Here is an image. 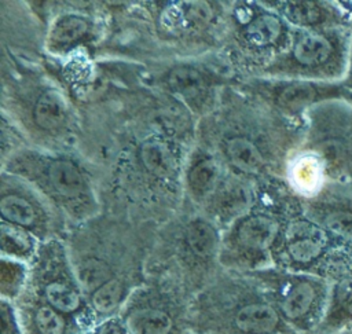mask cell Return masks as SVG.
Segmentation results:
<instances>
[{
  "mask_svg": "<svg viewBox=\"0 0 352 334\" xmlns=\"http://www.w3.org/2000/svg\"><path fill=\"white\" fill-rule=\"evenodd\" d=\"M329 290L326 282L311 276L285 278L270 302L296 334L315 331L324 315Z\"/></svg>",
  "mask_w": 352,
  "mask_h": 334,
  "instance_id": "cell-1",
  "label": "cell"
},
{
  "mask_svg": "<svg viewBox=\"0 0 352 334\" xmlns=\"http://www.w3.org/2000/svg\"><path fill=\"white\" fill-rule=\"evenodd\" d=\"M118 316L128 334H190L187 316L158 302L129 304Z\"/></svg>",
  "mask_w": 352,
  "mask_h": 334,
  "instance_id": "cell-2",
  "label": "cell"
},
{
  "mask_svg": "<svg viewBox=\"0 0 352 334\" xmlns=\"http://www.w3.org/2000/svg\"><path fill=\"white\" fill-rule=\"evenodd\" d=\"M330 249V234L311 223L298 221L285 235L283 258L292 265L305 268L326 258Z\"/></svg>",
  "mask_w": 352,
  "mask_h": 334,
  "instance_id": "cell-3",
  "label": "cell"
},
{
  "mask_svg": "<svg viewBox=\"0 0 352 334\" xmlns=\"http://www.w3.org/2000/svg\"><path fill=\"white\" fill-rule=\"evenodd\" d=\"M348 330H352V274L338 276L330 286L326 311L315 331L337 334Z\"/></svg>",
  "mask_w": 352,
  "mask_h": 334,
  "instance_id": "cell-4",
  "label": "cell"
},
{
  "mask_svg": "<svg viewBox=\"0 0 352 334\" xmlns=\"http://www.w3.org/2000/svg\"><path fill=\"white\" fill-rule=\"evenodd\" d=\"M18 312L25 334H80L84 329L72 318L60 313L44 300L32 302Z\"/></svg>",
  "mask_w": 352,
  "mask_h": 334,
  "instance_id": "cell-5",
  "label": "cell"
},
{
  "mask_svg": "<svg viewBox=\"0 0 352 334\" xmlns=\"http://www.w3.org/2000/svg\"><path fill=\"white\" fill-rule=\"evenodd\" d=\"M279 235V223L265 214H254L245 219L236 228L235 241L248 254H265Z\"/></svg>",
  "mask_w": 352,
  "mask_h": 334,
  "instance_id": "cell-6",
  "label": "cell"
},
{
  "mask_svg": "<svg viewBox=\"0 0 352 334\" xmlns=\"http://www.w3.org/2000/svg\"><path fill=\"white\" fill-rule=\"evenodd\" d=\"M126 283L120 276H114L87 296V301L95 323L118 316L125 301Z\"/></svg>",
  "mask_w": 352,
  "mask_h": 334,
  "instance_id": "cell-7",
  "label": "cell"
},
{
  "mask_svg": "<svg viewBox=\"0 0 352 334\" xmlns=\"http://www.w3.org/2000/svg\"><path fill=\"white\" fill-rule=\"evenodd\" d=\"M331 41L318 32H302L293 45V56L302 66H319L333 54Z\"/></svg>",
  "mask_w": 352,
  "mask_h": 334,
  "instance_id": "cell-8",
  "label": "cell"
},
{
  "mask_svg": "<svg viewBox=\"0 0 352 334\" xmlns=\"http://www.w3.org/2000/svg\"><path fill=\"white\" fill-rule=\"evenodd\" d=\"M187 252L199 261L212 260L219 247V235L213 225L204 220L191 221L184 232Z\"/></svg>",
  "mask_w": 352,
  "mask_h": 334,
  "instance_id": "cell-9",
  "label": "cell"
},
{
  "mask_svg": "<svg viewBox=\"0 0 352 334\" xmlns=\"http://www.w3.org/2000/svg\"><path fill=\"white\" fill-rule=\"evenodd\" d=\"M33 115L36 124L45 131L59 128L67 115V104L65 98L55 89H47L37 99Z\"/></svg>",
  "mask_w": 352,
  "mask_h": 334,
  "instance_id": "cell-10",
  "label": "cell"
},
{
  "mask_svg": "<svg viewBox=\"0 0 352 334\" xmlns=\"http://www.w3.org/2000/svg\"><path fill=\"white\" fill-rule=\"evenodd\" d=\"M139 154L143 166L150 173L160 177H168L173 175L176 169V159L165 143L157 139H148L142 143Z\"/></svg>",
  "mask_w": 352,
  "mask_h": 334,
  "instance_id": "cell-11",
  "label": "cell"
},
{
  "mask_svg": "<svg viewBox=\"0 0 352 334\" xmlns=\"http://www.w3.org/2000/svg\"><path fill=\"white\" fill-rule=\"evenodd\" d=\"M51 186L63 197H76L84 187V179L78 168L69 159H55L48 168Z\"/></svg>",
  "mask_w": 352,
  "mask_h": 334,
  "instance_id": "cell-12",
  "label": "cell"
},
{
  "mask_svg": "<svg viewBox=\"0 0 352 334\" xmlns=\"http://www.w3.org/2000/svg\"><path fill=\"white\" fill-rule=\"evenodd\" d=\"M226 153L234 166L248 173L258 172L264 164L263 155L256 144L245 137H234L228 140Z\"/></svg>",
  "mask_w": 352,
  "mask_h": 334,
  "instance_id": "cell-13",
  "label": "cell"
},
{
  "mask_svg": "<svg viewBox=\"0 0 352 334\" xmlns=\"http://www.w3.org/2000/svg\"><path fill=\"white\" fill-rule=\"evenodd\" d=\"M282 33L280 21L271 14H261L252 19L243 29V38L256 47H265L275 43Z\"/></svg>",
  "mask_w": 352,
  "mask_h": 334,
  "instance_id": "cell-14",
  "label": "cell"
},
{
  "mask_svg": "<svg viewBox=\"0 0 352 334\" xmlns=\"http://www.w3.org/2000/svg\"><path fill=\"white\" fill-rule=\"evenodd\" d=\"M169 87L173 92L187 100H194L205 92V81L202 76L192 67L179 66L169 73Z\"/></svg>",
  "mask_w": 352,
  "mask_h": 334,
  "instance_id": "cell-15",
  "label": "cell"
},
{
  "mask_svg": "<svg viewBox=\"0 0 352 334\" xmlns=\"http://www.w3.org/2000/svg\"><path fill=\"white\" fill-rule=\"evenodd\" d=\"M0 213L4 220L18 227H29L36 219L32 205L18 195L3 197L0 201Z\"/></svg>",
  "mask_w": 352,
  "mask_h": 334,
  "instance_id": "cell-16",
  "label": "cell"
},
{
  "mask_svg": "<svg viewBox=\"0 0 352 334\" xmlns=\"http://www.w3.org/2000/svg\"><path fill=\"white\" fill-rule=\"evenodd\" d=\"M1 247L6 256L11 257H25L33 250L32 238L16 225H1Z\"/></svg>",
  "mask_w": 352,
  "mask_h": 334,
  "instance_id": "cell-17",
  "label": "cell"
},
{
  "mask_svg": "<svg viewBox=\"0 0 352 334\" xmlns=\"http://www.w3.org/2000/svg\"><path fill=\"white\" fill-rule=\"evenodd\" d=\"M316 96V89L312 84L309 82H292L286 85L279 96L278 102L280 106L289 109V110H300L309 103L314 102Z\"/></svg>",
  "mask_w": 352,
  "mask_h": 334,
  "instance_id": "cell-18",
  "label": "cell"
},
{
  "mask_svg": "<svg viewBox=\"0 0 352 334\" xmlns=\"http://www.w3.org/2000/svg\"><path fill=\"white\" fill-rule=\"evenodd\" d=\"M25 267L23 264L12 260V258H3L1 264V291L3 298L12 302L14 297H16L25 282Z\"/></svg>",
  "mask_w": 352,
  "mask_h": 334,
  "instance_id": "cell-19",
  "label": "cell"
},
{
  "mask_svg": "<svg viewBox=\"0 0 352 334\" xmlns=\"http://www.w3.org/2000/svg\"><path fill=\"white\" fill-rule=\"evenodd\" d=\"M88 32V22L77 15L59 19L51 32V38L58 44H70L80 40Z\"/></svg>",
  "mask_w": 352,
  "mask_h": 334,
  "instance_id": "cell-20",
  "label": "cell"
},
{
  "mask_svg": "<svg viewBox=\"0 0 352 334\" xmlns=\"http://www.w3.org/2000/svg\"><path fill=\"white\" fill-rule=\"evenodd\" d=\"M324 230L338 239L352 243V212L336 210L326 216L323 221Z\"/></svg>",
  "mask_w": 352,
  "mask_h": 334,
  "instance_id": "cell-21",
  "label": "cell"
},
{
  "mask_svg": "<svg viewBox=\"0 0 352 334\" xmlns=\"http://www.w3.org/2000/svg\"><path fill=\"white\" fill-rule=\"evenodd\" d=\"M216 177H217L216 165L209 159H204L191 169L190 184L194 191L205 192L214 184Z\"/></svg>",
  "mask_w": 352,
  "mask_h": 334,
  "instance_id": "cell-22",
  "label": "cell"
},
{
  "mask_svg": "<svg viewBox=\"0 0 352 334\" xmlns=\"http://www.w3.org/2000/svg\"><path fill=\"white\" fill-rule=\"evenodd\" d=\"M285 12L289 19L300 25H314L322 16L319 7L308 1L289 3L285 8Z\"/></svg>",
  "mask_w": 352,
  "mask_h": 334,
  "instance_id": "cell-23",
  "label": "cell"
},
{
  "mask_svg": "<svg viewBox=\"0 0 352 334\" xmlns=\"http://www.w3.org/2000/svg\"><path fill=\"white\" fill-rule=\"evenodd\" d=\"M0 315H1V334H25L16 308L11 301L1 298Z\"/></svg>",
  "mask_w": 352,
  "mask_h": 334,
  "instance_id": "cell-24",
  "label": "cell"
},
{
  "mask_svg": "<svg viewBox=\"0 0 352 334\" xmlns=\"http://www.w3.org/2000/svg\"><path fill=\"white\" fill-rule=\"evenodd\" d=\"M80 334H128L120 316H114L102 322H98L92 327L81 331Z\"/></svg>",
  "mask_w": 352,
  "mask_h": 334,
  "instance_id": "cell-25",
  "label": "cell"
},
{
  "mask_svg": "<svg viewBox=\"0 0 352 334\" xmlns=\"http://www.w3.org/2000/svg\"><path fill=\"white\" fill-rule=\"evenodd\" d=\"M186 16L191 22L204 23L212 18V8L204 1L188 3L186 8Z\"/></svg>",
  "mask_w": 352,
  "mask_h": 334,
  "instance_id": "cell-26",
  "label": "cell"
},
{
  "mask_svg": "<svg viewBox=\"0 0 352 334\" xmlns=\"http://www.w3.org/2000/svg\"><path fill=\"white\" fill-rule=\"evenodd\" d=\"M307 334H323V333H318V331H312V333H307ZM337 334H352V330H348V331H342V333H337Z\"/></svg>",
  "mask_w": 352,
  "mask_h": 334,
  "instance_id": "cell-27",
  "label": "cell"
}]
</instances>
